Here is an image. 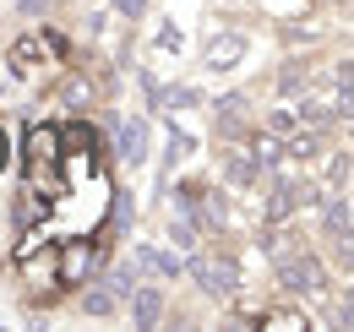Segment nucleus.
Returning a JSON list of instances; mask_svg holds the SVG:
<instances>
[{
  "label": "nucleus",
  "mask_w": 354,
  "mask_h": 332,
  "mask_svg": "<svg viewBox=\"0 0 354 332\" xmlns=\"http://www.w3.org/2000/svg\"><path fill=\"white\" fill-rule=\"evenodd\" d=\"M136 267H147V273H180V261L164 256V250H136Z\"/></svg>",
  "instance_id": "10"
},
{
  "label": "nucleus",
  "mask_w": 354,
  "mask_h": 332,
  "mask_svg": "<svg viewBox=\"0 0 354 332\" xmlns=\"http://www.w3.org/2000/svg\"><path fill=\"white\" fill-rule=\"evenodd\" d=\"M240 55H245V39H240V33H223V39L207 44V55H202V60H207L213 71H229V66H234Z\"/></svg>",
  "instance_id": "6"
},
{
  "label": "nucleus",
  "mask_w": 354,
  "mask_h": 332,
  "mask_svg": "<svg viewBox=\"0 0 354 332\" xmlns=\"http://www.w3.org/2000/svg\"><path fill=\"white\" fill-rule=\"evenodd\" d=\"M158 316H164V289H131V322L136 327H158Z\"/></svg>",
  "instance_id": "5"
},
{
  "label": "nucleus",
  "mask_w": 354,
  "mask_h": 332,
  "mask_svg": "<svg viewBox=\"0 0 354 332\" xmlns=\"http://www.w3.org/2000/svg\"><path fill=\"white\" fill-rule=\"evenodd\" d=\"M327 229H333V246L344 256V267H354V208L349 202H333L327 208Z\"/></svg>",
  "instance_id": "4"
},
{
  "label": "nucleus",
  "mask_w": 354,
  "mask_h": 332,
  "mask_svg": "<svg viewBox=\"0 0 354 332\" xmlns=\"http://www.w3.org/2000/svg\"><path fill=\"white\" fill-rule=\"evenodd\" d=\"M6 153H11V147H6V131H0V164H6Z\"/></svg>",
  "instance_id": "20"
},
{
  "label": "nucleus",
  "mask_w": 354,
  "mask_h": 332,
  "mask_svg": "<svg viewBox=\"0 0 354 332\" xmlns=\"http://www.w3.org/2000/svg\"><path fill=\"white\" fill-rule=\"evenodd\" d=\"M120 158H131V164L147 158V120H126L120 125Z\"/></svg>",
  "instance_id": "8"
},
{
  "label": "nucleus",
  "mask_w": 354,
  "mask_h": 332,
  "mask_svg": "<svg viewBox=\"0 0 354 332\" xmlns=\"http://www.w3.org/2000/svg\"><path fill=\"white\" fill-rule=\"evenodd\" d=\"M191 278L202 284V294L229 299V294L240 289V261H234V256H196V261H191Z\"/></svg>",
  "instance_id": "2"
},
{
  "label": "nucleus",
  "mask_w": 354,
  "mask_h": 332,
  "mask_svg": "<svg viewBox=\"0 0 354 332\" xmlns=\"http://www.w3.org/2000/svg\"><path fill=\"white\" fill-rule=\"evenodd\" d=\"M88 311H93V316H109V311H115V294H109V289H93L88 294Z\"/></svg>",
  "instance_id": "12"
},
{
  "label": "nucleus",
  "mask_w": 354,
  "mask_h": 332,
  "mask_svg": "<svg viewBox=\"0 0 354 332\" xmlns=\"http://www.w3.org/2000/svg\"><path fill=\"white\" fill-rule=\"evenodd\" d=\"M175 246H196V229L191 223H175Z\"/></svg>",
  "instance_id": "17"
},
{
  "label": "nucleus",
  "mask_w": 354,
  "mask_h": 332,
  "mask_svg": "<svg viewBox=\"0 0 354 332\" xmlns=\"http://www.w3.org/2000/svg\"><path fill=\"white\" fill-rule=\"evenodd\" d=\"M349 131H354V125H349Z\"/></svg>",
  "instance_id": "21"
},
{
  "label": "nucleus",
  "mask_w": 354,
  "mask_h": 332,
  "mask_svg": "<svg viewBox=\"0 0 354 332\" xmlns=\"http://www.w3.org/2000/svg\"><path fill=\"white\" fill-rule=\"evenodd\" d=\"M66 98H71V104H88V98H93V87H82V82H71V87H66Z\"/></svg>",
  "instance_id": "15"
},
{
  "label": "nucleus",
  "mask_w": 354,
  "mask_h": 332,
  "mask_svg": "<svg viewBox=\"0 0 354 332\" xmlns=\"http://www.w3.org/2000/svg\"><path fill=\"white\" fill-rule=\"evenodd\" d=\"M251 158H257V169H262V164H278V158H283V147H278V142H272V136H262V142H257V153H251Z\"/></svg>",
  "instance_id": "11"
},
{
  "label": "nucleus",
  "mask_w": 354,
  "mask_h": 332,
  "mask_svg": "<svg viewBox=\"0 0 354 332\" xmlns=\"http://www.w3.org/2000/svg\"><path fill=\"white\" fill-rule=\"evenodd\" d=\"M338 316H344V327L354 332V284H349V299H344V311H338Z\"/></svg>",
  "instance_id": "18"
},
{
  "label": "nucleus",
  "mask_w": 354,
  "mask_h": 332,
  "mask_svg": "<svg viewBox=\"0 0 354 332\" xmlns=\"http://www.w3.org/2000/svg\"><path fill=\"white\" fill-rule=\"evenodd\" d=\"M218 131L223 136H245V98H240V93L218 98Z\"/></svg>",
  "instance_id": "7"
},
{
  "label": "nucleus",
  "mask_w": 354,
  "mask_h": 332,
  "mask_svg": "<svg viewBox=\"0 0 354 332\" xmlns=\"http://www.w3.org/2000/svg\"><path fill=\"white\" fill-rule=\"evenodd\" d=\"M115 6H120V11H126V17H136V11H142V6H147V0H115Z\"/></svg>",
  "instance_id": "19"
},
{
  "label": "nucleus",
  "mask_w": 354,
  "mask_h": 332,
  "mask_svg": "<svg viewBox=\"0 0 354 332\" xmlns=\"http://www.w3.org/2000/svg\"><path fill=\"white\" fill-rule=\"evenodd\" d=\"M322 284H327V267L310 256V250H295V256H283L278 261V289L283 294H322Z\"/></svg>",
  "instance_id": "1"
},
{
  "label": "nucleus",
  "mask_w": 354,
  "mask_h": 332,
  "mask_svg": "<svg viewBox=\"0 0 354 332\" xmlns=\"http://www.w3.org/2000/svg\"><path fill=\"white\" fill-rule=\"evenodd\" d=\"M82 267H88V250L71 246V250H66V261H60V284H77V278H82Z\"/></svg>",
  "instance_id": "9"
},
{
  "label": "nucleus",
  "mask_w": 354,
  "mask_h": 332,
  "mask_svg": "<svg viewBox=\"0 0 354 332\" xmlns=\"http://www.w3.org/2000/svg\"><path fill=\"white\" fill-rule=\"evenodd\" d=\"M66 147H77V153L88 147V153H93V131H88V125H71V131H66Z\"/></svg>",
  "instance_id": "13"
},
{
  "label": "nucleus",
  "mask_w": 354,
  "mask_h": 332,
  "mask_svg": "<svg viewBox=\"0 0 354 332\" xmlns=\"http://www.w3.org/2000/svg\"><path fill=\"white\" fill-rule=\"evenodd\" d=\"M289 153H295V158H310V153H316V136H300V142H295Z\"/></svg>",
  "instance_id": "16"
},
{
  "label": "nucleus",
  "mask_w": 354,
  "mask_h": 332,
  "mask_svg": "<svg viewBox=\"0 0 354 332\" xmlns=\"http://www.w3.org/2000/svg\"><path fill=\"white\" fill-rule=\"evenodd\" d=\"M316 191H310V180H278L272 185V196H267V218L278 223V218H289V212L300 208V202H310Z\"/></svg>",
  "instance_id": "3"
},
{
  "label": "nucleus",
  "mask_w": 354,
  "mask_h": 332,
  "mask_svg": "<svg viewBox=\"0 0 354 332\" xmlns=\"http://www.w3.org/2000/svg\"><path fill=\"white\" fill-rule=\"evenodd\" d=\"M251 174H257V158H229V180H240V185H245Z\"/></svg>",
  "instance_id": "14"
}]
</instances>
